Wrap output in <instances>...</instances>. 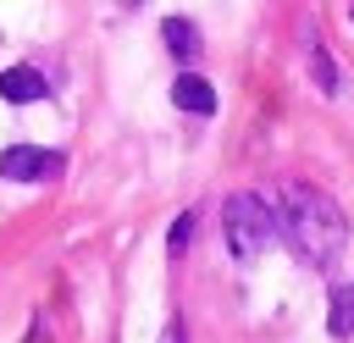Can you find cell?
I'll return each mask as SVG.
<instances>
[{
    "label": "cell",
    "instance_id": "7",
    "mask_svg": "<svg viewBox=\"0 0 354 343\" xmlns=\"http://www.w3.org/2000/svg\"><path fill=\"white\" fill-rule=\"evenodd\" d=\"M326 321H332V337H348V332H354V288H332Z\"/></svg>",
    "mask_w": 354,
    "mask_h": 343
},
{
    "label": "cell",
    "instance_id": "9",
    "mask_svg": "<svg viewBox=\"0 0 354 343\" xmlns=\"http://www.w3.org/2000/svg\"><path fill=\"white\" fill-rule=\"evenodd\" d=\"M188 232H194V216H177V221H171V254L188 249Z\"/></svg>",
    "mask_w": 354,
    "mask_h": 343
},
{
    "label": "cell",
    "instance_id": "8",
    "mask_svg": "<svg viewBox=\"0 0 354 343\" xmlns=\"http://www.w3.org/2000/svg\"><path fill=\"white\" fill-rule=\"evenodd\" d=\"M310 66H315V83H321V89H326V94H337V83H343V77H337V61H332V55H321V50H315V61H310Z\"/></svg>",
    "mask_w": 354,
    "mask_h": 343
},
{
    "label": "cell",
    "instance_id": "10",
    "mask_svg": "<svg viewBox=\"0 0 354 343\" xmlns=\"http://www.w3.org/2000/svg\"><path fill=\"white\" fill-rule=\"evenodd\" d=\"M348 17H354V6H348Z\"/></svg>",
    "mask_w": 354,
    "mask_h": 343
},
{
    "label": "cell",
    "instance_id": "6",
    "mask_svg": "<svg viewBox=\"0 0 354 343\" xmlns=\"http://www.w3.org/2000/svg\"><path fill=\"white\" fill-rule=\"evenodd\" d=\"M160 33H166V50H171L183 66L199 55V28H194L188 17H166V22H160Z\"/></svg>",
    "mask_w": 354,
    "mask_h": 343
},
{
    "label": "cell",
    "instance_id": "3",
    "mask_svg": "<svg viewBox=\"0 0 354 343\" xmlns=\"http://www.w3.org/2000/svg\"><path fill=\"white\" fill-rule=\"evenodd\" d=\"M61 166H66L61 149H39V144L0 149V177H11V183H44V177H61Z\"/></svg>",
    "mask_w": 354,
    "mask_h": 343
},
{
    "label": "cell",
    "instance_id": "1",
    "mask_svg": "<svg viewBox=\"0 0 354 343\" xmlns=\"http://www.w3.org/2000/svg\"><path fill=\"white\" fill-rule=\"evenodd\" d=\"M277 227L293 243V254L304 266H315V271H326L343 254V238H348V221L332 205V194H321L310 183H282V194H277Z\"/></svg>",
    "mask_w": 354,
    "mask_h": 343
},
{
    "label": "cell",
    "instance_id": "2",
    "mask_svg": "<svg viewBox=\"0 0 354 343\" xmlns=\"http://www.w3.org/2000/svg\"><path fill=\"white\" fill-rule=\"evenodd\" d=\"M221 227H227V249H232L238 260H254V254L271 243L277 216H271V205H266L260 194H232L227 210H221Z\"/></svg>",
    "mask_w": 354,
    "mask_h": 343
},
{
    "label": "cell",
    "instance_id": "5",
    "mask_svg": "<svg viewBox=\"0 0 354 343\" xmlns=\"http://www.w3.org/2000/svg\"><path fill=\"white\" fill-rule=\"evenodd\" d=\"M0 94H6L11 105H22V100H44L50 83H44L39 66H11V72H0Z\"/></svg>",
    "mask_w": 354,
    "mask_h": 343
},
{
    "label": "cell",
    "instance_id": "4",
    "mask_svg": "<svg viewBox=\"0 0 354 343\" xmlns=\"http://www.w3.org/2000/svg\"><path fill=\"white\" fill-rule=\"evenodd\" d=\"M171 100H177V111H188V116H210V111H216V89H210L199 72H183V77L171 83Z\"/></svg>",
    "mask_w": 354,
    "mask_h": 343
}]
</instances>
